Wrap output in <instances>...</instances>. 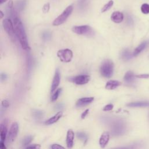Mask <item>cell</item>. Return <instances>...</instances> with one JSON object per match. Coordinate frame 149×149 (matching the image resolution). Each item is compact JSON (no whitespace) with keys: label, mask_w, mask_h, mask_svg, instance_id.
Listing matches in <instances>:
<instances>
[{"label":"cell","mask_w":149,"mask_h":149,"mask_svg":"<svg viewBox=\"0 0 149 149\" xmlns=\"http://www.w3.org/2000/svg\"><path fill=\"white\" fill-rule=\"evenodd\" d=\"M13 26L15 34L19 40L22 48L26 50L30 49L27 42V38L24 26L19 17H16L13 18Z\"/></svg>","instance_id":"1"},{"label":"cell","mask_w":149,"mask_h":149,"mask_svg":"<svg viewBox=\"0 0 149 149\" xmlns=\"http://www.w3.org/2000/svg\"><path fill=\"white\" fill-rule=\"evenodd\" d=\"M113 63L111 60L104 61L100 67L101 74L105 77H111L113 74Z\"/></svg>","instance_id":"2"},{"label":"cell","mask_w":149,"mask_h":149,"mask_svg":"<svg viewBox=\"0 0 149 149\" xmlns=\"http://www.w3.org/2000/svg\"><path fill=\"white\" fill-rule=\"evenodd\" d=\"M111 133L115 136L123 134L126 130V125L122 120H115L112 123L111 126Z\"/></svg>","instance_id":"3"},{"label":"cell","mask_w":149,"mask_h":149,"mask_svg":"<svg viewBox=\"0 0 149 149\" xmlns=\"http://www.w3.org/2000/svg\"><path fill=\"white\" fill-rule=\"evenodd\" d=\"M73 11V6L69 5L64 10L63 12L58 16L53 22V25L54 26H58L62 23H63L68 17L70 15Z\"/></svg>","instance_id":"4"},{"label":"cell","mask_w":149,"mask_h":149,"mask_svg":"<svg viewBox=\"0 0 149 149\" xmlns=\"http://www.w3.org/2000/svg\"><path fill=\"white\" fill-rule=\"evenodd\" d=\"M72 31L74 33L79 35H85L87 36L94 35L93 30L90 26L88 25L74 26L72 28Z\"/></svg>","instance_id":"5"},{"label":"cell","mask_w":149,"mask_h":149,"mask_svg":"<svg viewBox=\"0 0 149 149\" xmlns=\"http://www.w3.org/2000/svg\"><path fill=\"white\" fill-rule=\"evenodd\" d=\"M57 55L61 61L69 62L73 58V52L70 49L66 48L58 51Z\"/></svg>","instance_id":"6"},{"label":"cell","mask_w":149,"mask_h":149,"mask_svg":"<svg viewBox=\"0 0 149 149\" xmlns=\"http://www.w3.org/2000/svg\"><path fill=\"white\" fill-rule=\"evenodd\" d=\"M69 81H71L78 85H83L87 83L90 80V77L88 75L83 74V75H79L74 77H70L68 79Z\"/></svg>","instance_id":"7"},{"label":"cell","mask_w":149,"mask_h":149,"mask_svg":"<svg viewBox=\"0 0 149 149\" xmlns=\"http://www.w3.org/2000/svg\"><path fill=\"white\" fill-rule=\"evenodd\" d=\"M19 126L17 122L12 123L8 133V139L9 142H13L16 139L18 133Z\"/></svg>","instance_id":"8"},{"label":"cell","mask_w":149,"mask_h":149,"mask_svg":"<svg viewBox=\"0 0 149 149\" xmlns=\"http://www.w3.org/2000/svg\"><path fill=\"white\" fill-rule=\"evenodd\" d=\"M3 27L5 31L9 34V36H13L15 34L14 31V26L13 23L9 19H5L3 20L2 22Z\"/></svg>","instance_id":"9"},{"label":"cell","mask_w":149,"mask_h":149,"mask_svg":"<svg viewBox=\"0 0 149 149\" xmlns=\"http://www.w3.org/2000/svg\"><path fill=\"white\" fill-rule=\"evenodd\" d=\"M60 79H61V75H60V72L58 69H57L55 70V74L52 80V84H51V93H53L56 89L57 88L58 86H59L60 83Z\"/></svg>","instance_id":"10"},{"label":"cell","mask_w":149,"mask_h":149,"mask_svg":"<svg viewBox=\"0 0 149 149\" xmlns=\"http://www.w3.org/2000/svg\"><path fill=\"white\" fill-rule=\"evenodd\" d=\"M110 134L108 132H104L100 136L99 140V144L101 148H104L108 144L109 140Z\"/></svg>","instance_id":"11"},{"label":"cell","mask_w":149,"mask_h":149,"mask_svg":"<svg viewBox=\"0 0 149 149\" xmlns=\"http://www.w3.org/2000/svg\"><path fill=\"white\" fill-rule=\"evenodd\" d=\"M74 137V133L72 129H69L67 132V135H66V146L68 148H72L73 146V140Z\"/></svg>","instance_id":"12"},{"label":"cell","mask_w":149,"mask_h":149,"mask_svg":"<svg viewBox=\"0 0 149 149\" xmlns=\"http://www.w3.org/2000/svg\"><path fill=\"white\" fill-rule=\"evenodd\" d=\"M94 100V98L93 97H83L79 99L76 102V106L78 107H83L85 105H87L91 102H92Z\"/></svg>","instance_id":"13"},{"label":"cell","mask_w":149,"mask_h":149,"mask_svg":"<svg viewBox=\"0 0 149 149\" xmlns=\"http://www.w3.org/2000/svg\"><path fill=\"white\" fill-rule=\"evenodd\" d=\"M111 19L115 23H119L122 22L123 19V15L119 11H116L112 13L111 16Z\"/></svg>","instance_id":"14"},{"label":"cell","mask_w":149,"mask_h":149,"mask_svg":"<svg viewBox=\"0 0 149 149\" xmlns=\"http://www.w3.org/2000/svg\"><path fill=\"white\" fill-rule=\"evenodd\" d=\"M62 112L61 111H59L55 115H54L52 117L50 118L49 119H48L45 122V123L47 125H52L54 124L55 123H56L58 120H59V119L62 116Z\"/></svg>","instance_id":"15"},{"label":"cell","mask_w":149,"mask_h":149,"mask_svg":"<svg viewBox=\"0 0 149 149\" xmlns=\"http://www.w3.org/2000/svg\"><path fill=\"white\" fill-rule=\"evenodd\" d=\"M121 83L118 80H109L105 84V88L107 90H113L119 86Z\"/></svg>","instance_id":"16"},{"label":"cell","mask_w":149,"mask_h":149,"mask_svg":"<svg viewBox=\"0 0 149 149\" xmlns=\"http://www.w3.org/2000/svg\"><path fill=\"white\" fill-rule=\"evenodd\" d=\"M8 133L7 126L5 123H2L0 126V138L1 141H5Z\"/></svg>","instance_id":"17"},{"label":"cell","mask_w":149,"mask_h":149,"mask_svg":"<svg viewBox=\"0 0 149 149\" xmlns=\"http://www.w3.org/2000/svg\"><path fill=\"white\" fill-rule=\"evenodd\" d=\"M129 107H149V101H137L127 104Z\"/></svg>","instance_id":"18"},{"label":"cell","mask_w":149,"mask_h":149,"mask_svg":"<svg viewBox=\"0 0 149 149\" xmlns=\"http://www.w3.org/2000/svg\"><path fill=\"white\" fill-rule=\"evenodd\" d=\"M148 41H144L142 43H141L137 47H136L133 52V56H137L142 51H143V49L146 48V47L147 46V44H148Z\"/></svg>","instance_id":"19"},{"label":"cell","mask_w":149,"mask_h":149,"mask_svg":"<svg viewBox=\"0 0 149 149\" xmlns=\"http://www.w3.org/2000/svg\"><path fill=\"white\" fill-rule=\"evenodd\" d=\"M135 76L132 71L127 72L124 76V80L127 83H130L133 81Z\"/></svg>","instance_id":"20"},{"label":"cell","mask_w":149,"mask_h":149,"mask_svg":"<svg viewBox=\"0 0 149 149\" xmlns=\"http://www.w3.org/2000/svg\"><path fill=\"white\" fill-rule=\"evenodd\" d=\"M121 57L124 61H127L132 58V55L128 49H126L122 51L121 54Z\"/></svg>","instance_id":"21"},{"label":"cell","mask_w":149,"mask_h":149,"mask_svg":"<svg viewBox=\"0 0 149 149\" xmlns=\"http://www.w3.org/2000/svg\"><path fill=\"white\" fill-rule=\"evenodd\" d=\"M16 7L19 10L22 11L24 9L26 5V0H19L16 2Z\"/></svg>","instance_id":"22"},{"label":"cell","mask_w":149,"mask_h":149,"mask_svg":"<svg viewBox=\"0 0 149 149\" xmlns=\"http://www.w3.org/2000/svg\"><path fill=\"white\" fill-rule=\"evenodd\" d=\"M76 136L77 137L78 139H79L80 140H81V141H83L84 144H86V143L87 142V140H88V137L86 135V134H85L83 132H77L76 133Z\"/></svg>","instance_id":"23"},{"label":"cell","mask_w":149,"mask_h":149,"mask_svg":"<svg viewBox=\"0 0 149 149\" xmlns=\"http://www.w3.org/2000/svg\"><path fill=\"white\" fill-rule=\"evenodd\" d=\"M32 114L34 118H36L37 119H41L42 118V116L44 115V112L41 110L34 109L33 111Z\"/></svg>","instance_id":"24"},{"label":"cell","mask_w":149,"mask_h":149,"mask_svg":"<svg viewBox=\"0 0 149 149\" xmlns=\"http://www.w3.org/2000/svg\"><path fill=\"white\" fill-rule=\"evenodd\" d=\"M113 1L112 0L109 1L107 3H106L102 8L101 9V12L104 13L107 12V10H108L109 9L111 8V7L113 6Z\"/></svg>","instance_id":"25"},{"label":"cell","mask_w":149,"mask_h":149,"mask_svg":"<svg viewBox=\"0 0 149 149\" xmlns=\"http://www.w3.org/2000/svg\"><path fill=\"white\" fill-rule=\"evenodd\" d=\"M33 138H34V137L31 135H29V136L25 137L22 141V144L23 146H27V145L29 144L32 141Z\"/></svg>","instance_id":"26"},{"label":"cell","mask_w":149,"mask_h":149,"mask_svg":"<svg viewBox=\"0 0 149 149\" xmlns=\"http://www.w3.org/2000/svg\"><path fill=\"white\" fill-rule=\"evenodd\" d=\"M61 91H62V88H58L57 90H56L55 92L53 94V95L51 97V101H55L58 99L60 93H61Z\"/></svg>","instance_id":"27"},{"label":"cell","mask_w":149,"mask_h":149,"mask_svg":"<svg viewBox=\"0 0 149 149\" xmlns=\"http://www.w3.org/2000/svg\"><path fill=\"white\" fill-rule=\"evenodd\" d=\"M141 10L144 14L149 13V5L147 3H143L141 6Z\"/></svg>","instance_id":"28"},{"label":"cell","mask_w":149,"mask_h":149,"mask_svg":"<svg viewBox=\"0 0 149 149\" xmlns=\"http://www.w3.org/2000/svg\"><path fill=\"white\" fill-rule=\"evenodd\" d=\"M41 145L39 144H33L27 146L24 149H41Z\"/></svg>","instance_id":"29"},{"label":"cell","mask_w":149,"mask_h":149,"mask_svg":"<svg viewBox=\"0 0 149 149\" xmlns=\"http://www.w3.org/2000/svg\"><path fill=\"white\" fill-rule=\"evenodd\" d=\"M79 6L81 9L84 8L88 4V0H80L79 3Z\"/></svg>","instance_id":"30"},{"label":"cell","mask_w":149,"mask_h":149,"mask_svg":"<svg viewBox=\"0 0 149 149\" xmlns=\"http://www.w3.org/2000/svg\"><path fill=\"white\" fill-rule=\"evenodd\" d=\"M42 37L44 40H48L51 37V34L48 31H44L42 34Z\"/></svg>","instance_id":"31"},{"label":"cell","mask_w":149,"mask_h":149,"mask_svg":"<svg viewBox=\"0 0 149 149\" xmlns=\"http://www.w3.org/2000/svg\"><path fill=\"white\" fill-rule=\"evenodd\" d=\"M113 108V104H107L102 109V110L104 111H111Z\"/></svg>","instance_id":"32"},{"label":"cell","mask_w":149,"mask_h":149,"mask_svg":"<svg viewBox=\"0 0 149 149\" xmlns=\"http://www.w3.org/2000/svg\"><path fill=\"white\" fill-rule=\"evenodd\" d=\"M51 149H65L64 147L58 144H53L51 146Z\"/></svg>","instance_id":"33"},{"label":"cell","mask_w":149,"mask_h":149,"mask_svg":"<svg viewBox=\"0 0 149 149\" xmlns=\"http://www.w3.org/2000/svg\"><path fill=\"white\" fill-rule=\"evenodd\" d=\"M137 148V145H132L128 147H117L115 148L112 149H136Z\"/></svg>","instance_id":"34"},{"label":"cell","mask_w":149,"mask_h":149,"mask_svg":"<svg viewBox=\"0 0 149 149\" xmlns=\"http://www.w3.org/2000/svg\"><path fill=\"white\" fill-rule=\"evenodd\" d=\"M136 77H137V78H140V79H148L149 78V74H138V75H136Z\"/></svg>","instance_id":"35"},{"label":"cell","mask_w":149,"mask_h":149,"mask_svg":"<svg viewBox=\"0 0 149 149\" xmlns=\"http://www.w3.org/2000/svg\"><path fill=\"white\" fill-rule=\"evenodd\" d=\"M49 10V4L48 3H45L42 7V10L44 11V12L46 13V12H48Z\"/></svg>","instance_id":"36"},{"label":"cell","mask_w":149,"mask_h":149,"mask_svg":"<svg viewBox=\"0 0 149 149\" xmlns=\"http://www.w3.org/2000/svg\"><path fill=\"white\" fill-rule=\"evenodd\" d=\"M2 107H5V108H8L9 107V101L6 100H4L2 101Z\"/></svg>","instance_id":"37"},{"label":"cell","mask_w":149,"mask_h":149,"mask_svg":"<svg viewBox=\"0 0 149 149\" xmlns=\"http://www.w3.org/2000/svg\"><path fill=\"white\" fill-rule=\"evenodd\" d=\"M88 112H89V109H86L81 115V119H84L86 116L87 115L88 113Z\"/></svg>","instance_id":"38"},{"label":"cell","mask_w":149,"mask_h":149,"mask_svg":"<svg viewBox=\"0 0 149 149\" xmlns=\"http://www.w3.org/2000/svg\"><path fill=\"white\" fill-rule=\"evenodd\" d=\"M0 148L1 149H6V147L4 144L3 141L1 140V141H0Z\"/></svg>","instance_id":"39"},{"label":"cell","mask_w":149,"mask_h":149,"mask_svg":"<svg viewBox=\"0 0 149 149\" xmlns=\"http://www.w3.org/2000/svg\"><path fill=\"white\" fill-rule=\"evenodd\" d=\"M63 104H57L56 106H55V108L57 109H62L63 108Z\"/></svg>","instance_id":"40"},{"label":"cell","mask_w":149,"mask_h":149,"mask_svg":"<svg viewBox=\"0 0 149 149\" xmlns=\"http://www.w3.org/2000/svg\"><path fill=\"white\" fill-rule=\"evenodd\" d=\"M6 77H7V76H6V75L5 73H1V79L2 81H3V80H6Z\"/></svg>","instance_id":"41"},{"label":"cell","mask_w":149,"mask_h":149,"mask_svg":"<svg viewBox=\"0 0 149 149\" xmlns=\"http://www.w3.org/2000/svg\"><path fill=\"white\" fill-rule=\"evenodd\" d=\"M7 0H0V3H1V4H2L3 3H4V2H5Z\"/></svg>","instance_id":"42"},{"label":"cell","mask_w":149,"mask_h":149,"mask_svg":"<svg viewBox=\"0 0 149 149\" xmlns=\"http://www.w3.org/2000/svg\"><path fill=\"white\" fill-rule=\"evenodd\" d=\"M0 14H1V18H2L3 16V13H2V12L1 10L0 11Z\"/></svg>","instance_id":"43"}]
</instances>
